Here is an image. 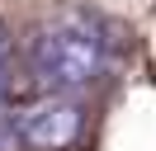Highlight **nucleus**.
I'll use <instances>...</instances> for the list:
<instances>
[{
  "instance_id": "obj_1",
  "label": "nucleus",
  "mask_w": 156,
  "mask_h": 151,
  "mask_svg": "<svg viewBox=\"0 0 156 151\" xmlns=\"http://www.w3.org/2000/svg\"><path fill=\"white\" fill-rule=\"evenodd\" d=\"M29 61H33V76L48 90H57V94L85 90L104 71V38H99V28L90 19L62 14V19H52V24H43L33 33Z\"/></svg>"
},
{
  "instance_id": "obj_2",
  "label": "nucleus",
  "mask_w": 156,
  "mask_h": 151,
  "mask_svg": "<svg viewBox=\"0 0 156 151\" xmlns=\"http://www.w3.org/2000/svg\"><path fill=\"white\" fill-rule=\"evenodd\" d=\"M80 128H85V113L66 94H48V99L29 104L14 123V132L29 151H66V146H76Z\"/></svg>"
}]
</instances>
